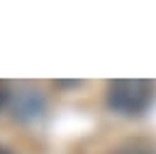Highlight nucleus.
<instances>
[{"instance_id":"f03ea898","label":"nucleus","mask_w":156,"mask_h":154,"mask_svg":"<svg viewBox=\"0 0 156 154\" xmlns=\"http://www.w3.org/2000/svg\"><path fill=\"white\" fill-rule=\"evenodd\" d=\"M41 110H44V100L34 90H20L12 103V115L17 120H34L41 115Z\"/></svg>"},{"instance_id":"20e7f679","label":"nucleus","mask_w":156,"mask_h":154,"mask_svg":"<svg viewBox=\"0 0 156 154\" xmlns=\"http://www.w3.org/2000/svg\"><path fill=\"white\" fill-rule=\"evenodd\" d=\"M7 100H10V90H7L5 83H0V110L7 105Z\"/></svg>"},{"instance_id":"7ed1b4c3","label":"nucleus","mask_w":156,"mask_h":154,"mask_svg":"<svg viewBox=\"0 0 156 154\" xmlns=\"http://www.w3.org/2000/svg\"><path fill=\"white\" fill-rule=\"evenodd\" d=\"M112 154H156V152L151 147H144V144H127V147L115 149Z\"/></svg>"},{"instance_id":"f257e3e1","label":"nucleus","mask_w":156,"mask_h":154,"mask_svg":"<svg viewBox=\"0 0 156 154\" xmlns=\"http://www.w3.org/2000/svg\"><path fill=\"white\" fill-rule=\"evenodd\" d=\"M154 100V86L144 78H119L107 86V108L119 115H141Z\"/></svg>"},{"instance_id":"39448f33","label":"nucleus","mask_w":156,"mask_h":154,"mask_svg":"<svg viewBox=\"0 0 156 154\" xmlns=\"http://www.w3.org/2000/svg\"><path fill=\"white\" fill-rule=\"evenodd\" d=\"M0 154H12V152H7V149H2V147H0Z\"/></svg>"}]
</instances>
